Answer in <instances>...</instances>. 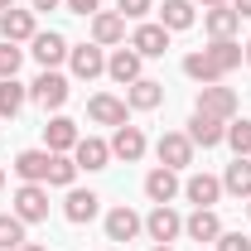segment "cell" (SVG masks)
Segmentation results:
<instances>
[{"label":"cell","instance_id":"obj_43","mask_svg":"<svg viewBox=\"0 0 251 251\" xmlns=\"http://www.w3.org/2000/svg\"><path fill=\"white\" fill-rule=\"evenodd\" d=\"M150 251H174V247H150Z\"/></svg>","mask_w":251,"mask_h":251},{"label":"cell","instance_id":"obj_17","mask_svg":"<svg viewBox=\"0 0 251 251\" xmlns=\"http://www.w3.org/2000/svg\"><path fill=\"white\" fill-rule=\"evenodd\" d=\"M184 237H193L198 247H203V242H218L222 237V218L213 213V208H193V213L184 218Z\"/></svg>","mask_w":251,"mask_h":251},{"label":"cell","instance_id":"obj_28","mask_svg":"<svg viewBox=\"0 0 251 251\" xmlns=\"http://www.w3.org/2000/svg\"><path fill=\"white\" fill-rule=\"evenodd\" d=\"M184 77H193V82H198V87H213V82H222V73H218V63L208 58V53H203V49H193V53H188V58H184Z\"/></svg>","mask_w":251,"mask_h":251},{"label":"cell","instance_id":"obj_18","mask_svg":"<svg viewBox=\"0 0 251 251\" xmlns=\"http://www.w3.org/2000/svg\"><path fill=\"white\" fill-rule=\"evenodd\" d=\"M73 159H77V169L97 174V169H106V164H111V145H106V140H97V135H82V140L73 145Z\"/></svg>","mask_w":251,"mask_h":251},{"label":"cell","instance_id":"obj_20","mask_svg":"<svg viewBox=\"0 0 251 251\" xmlns=\"http://www.w3.org/2000/svg\"><path fill=\"white\" fill-rule=\"evenodd\" d=\"M97 208H101V198H97L92 188H68V198H63V218L68 222H92L97 218Z\"/></svg>","mask_w":251,"mask_h":251},{"label":"cell","instance_id":"obj_35","mask_svg":"<svg viewBox=\"0 0 251 251\" xmlns=\"http://www.w3.org/2000/svg\"><path fill=\"white\" fill-rule=\"evenodd\" d=\"M116 5H121L126 20H145V15L155 10V0H116Z\"/></svg>","mask_w":251,"mask_h":251},{"label":"cell","instance_id":"obj_4","mask_svg":"<svg viewBox=\"0 0 251 251\" xmlns=\"http://www.w3.org/2000/svg\"><path fill=\"white\" fill-rule=\"evenodd\" d=\"M68 68H73V77L92 82V77L106 73V49H101V44H73V49H68Z\"/></svg>","mask_w":251,"mask_h":251},{"label":"cell","instance_id":"obj_37","mask_svg":"<svg viewBox=\"0 0 251 251\" xmlns=\"http://www.w3.org/2000/svg\"><path fill=\"white\" fill-rule=\"evenodd\" d=\"M232 10H237L242 20H251V0H232Z\"/></svg>","mask_w":251,"mask_h":251},{"label":"cell","instance_id":"obj_1","mask_svg":"<svg viewBox=\"0 0 251 251\" xmlns=\"http://www.w3.org/2000/svg\"><path fill=\"white\" fill-rule=\"evenodd\" d=\"M68 92H73V87H68V77H63L58 68H44V73L29 82V97L44 106V111H58L63 101H68Z\"/></svg>","mask_w":251,"mask_h":251},{"label":"cell","instance_id":"obj_34","mask_svg":"<svg viewBox=\"0 0 251 251\" xmlns=\"http://www.w3.org/2000/svg\"><path fill=\"white\" fill-rule=\"evenodd\" d=\"M218 251H251V237H247V232H222Z\"/></svg>","mask_w":251,"mask_h":251},{"label":"cell","instance_id":"obj_42","mask_svg":"<svg viewBox=\"0 0 251 251\" xmlns=\"http://www.w3.org/2000/svg\"><path fill=\"white\" fill-rule=\"evenodd\" d=\"M0 10H15V0H0Z\"/></svg>","mask_w":251,"mask_h":251},{"label":"cell","instance_id":"obj_3","mask_svg":"<svg viewBox=\"0 0 251 251\" xmlns=\"http://www.w3.org/2000/svg\"><path fill=\"white\" fill-rule=\"evenodd\" d=\"M193 150H198V145L188 140L184 130H164L155 140V155H159L164 169H188V164H193Z\"/></svg>","mask_w":251,"mask_h":251},{"label":"cell","instance_id":"obj_14","mask_svg":"<svg viewBox=\"0 0 251 251\" xmlns=\"http://www.w3.org/2000/svg\"><path fill=\"white\" fill-rule=\"evenodd\" d=\"M121 39H126V15H121V10H97V15H92V44L116 49Z\"/></svg>","mask_w":251,"mask_h":251},{"label":"cell","instance_id":"obj_44","mask_svg":"<svg viewBox=\"0 0 251 251\" xmlns=\"http://www.w3.org/2000/svg\"><path fill=\"white\" fill-rule=\"evenodd\" d=\"M0 188H5V169H0Z\"/></svg>","mask_w":251,"mask_h":251},{"label":"cell","instance_id":"obj_36","mask_svg":"<svg viewBox=\"0 0 251 251\" xmlns=\"http://www.w3.org/2000/svg\"><path fill=\"white\" fill-rule=\"evenodd\" d=\"M63 5H68L73 15H97V10H101V0H63Z\"/></svg>","mask_w":251,"mask_h":251},{"label":"cell","instance_id":"obj_15","mask_svg":"<svg viewBox=\"0 0 251 251\" xmlns=\"http://www.w3.org/2000/svg\"><path fill=\"white\" fill-rule=\"evenodd\" d=\"M0 34H5V44H29L39 34L34 10H0Z\"/></svg>","mask_w":251,"mask_h":251},{"label":"cell","instance_id":"obj_40","mask_svg":"<svg viewBox=\"0 0 251 251\" xmlns=\"http://www.w3.org/2000/svg\"><path fill=\"white\" fill-rule=\"evenodd\" d=\"M203 10H218V5H232V0H198Z\"/></svg>","mask_w":251,"mask_h":251},{"label":"cell","instance_id":"obj_13","mask_svg":"<svg viewBox=\"0 0 251 251\" xmlns=\"http://www.w3.org/2000/svg\"><path fill=\"white\" fill-rule=\"evenodd\" d=\"M106 145H111V159H126V164H135V159L145 155V130L126 121V126H116V135H111Z\"/></svg>","mask_w":251,"mask_h":251},{"label":"cell","instance_id":"obj_41","mask_svg":"<svg viewBox=\"0 0 251 251\" xmlns=\"http://www.w3.org/2000/svg\"><path fill=\"white\" fill-rule=\"evenodd\" d=\"M242 53H247V63H251V39H247V44H242Z\"/></svg>","mask_w":251,"mask_h":251},{"label":"cell","instance_id":"obj_22","mask_svg":"<svg viewBox=\"0 0 251 251\" xmlns=\"http://www.w3.org/2000/svg\"><path fill=\"white\" fill-rule=\"evenodd\" d=\"M130 49H135L140 58H164V49H169V29H164V25H140V29L130 34Z\"/></svg>","mask_w":251,"mask_h":251},{"label":"cell","instance_id":"obj_11","mask_svg":"<svg viewBox=\"0 0 251 251\" xmlns=\"http://www.w3.org/2000/svg\"><path fill=\"white\" fill-rule=\"evenodd\" d=\"M68 49H73V44H68L58 29H39V34L29 39V53L44 63V68H58V63L68 58Z\"/></svg>","mask_w":251,"mask_h":251},{"label":"cell","instance_id":"obj_9","mask_svg":"<svg viewBox=\"0 0 251 251\" xmlns=\"http://www.w3.org/2000/svg\"><path fill=\"white\" fill-rule=\"evenodd\" d=\"M140 68H145V58L126 44V49H111V58H106V77H111V82H121V87H130L135 77H145Z\"/></svg>","mask_w":251,"mask_h":251},{"label":"cell","instance_id":"obj_12","mask_svg":"<svg viewBox=\"0 0 251 251\" xmlns=\"http://www.w3.org/2000/svg\"><path fill=\"white\" fill-rule=\"evenodd\" d=\"M77 140H82V130H77V121H68V116H53V121L44 126V145H49V155H73Z\"/></svg>","mask_w":251,"mask_h":251},{"label":"cell","instance_id":"obj_33","mask_svg":"<svg viewBox=\"0 0 251 251\" xmlns=\"http://www.w3.org/2000/svg\"><path fill=\"white\" fill-rule=\"evenodd\" d=\"M20 63H25V49L20 44H0V77H15Z\"/></svg>","mask_w":251,"mask_h":251},{"label":"cell","instance_id":"obj_30","mask_svg":"<svg viewBox=\"0 0 251 251\" xmlns=\"http://www.w3.org/2000/svg\"><path fill=\"white\" fill-rule=\"evenodd\" d=\"M77 184V159L73 155H53L49 159V188H73Z\"/></svg>","mask_w":251,"mask_h":251},{"label":"cell","instance_id":"obj_6","mask_svg":"<svg viewBox=\"0 0 251 251\" xmlns=\"http://www.w3.org/2000/svg\"><path fill=\"white\" fill-rule=\"evenodd\" d=\"M145 232H150V242H155V247H169V242L184 232V218H179L169 203H155V208H150V218H145Z\"/></svg>","mask_w":251,"mask_h":251},{"label":"cell","instance_id":"obj_5","mask_svg":"<svg viewBox=\"0 0 251 251\" xmlns=\"http://www.w3.org/2000/svg\"><path fill=\"white\" fill-rule=\"evenodd\" d=\"M140 232H145V218H140L135 208L116 203V208L106 213V242H121V247H126V242H135Z\"/></svg>","mask_w":251,"mask_h":251},{"label":"cell","instance_id":"obj_29","mask_svg":"<svg viewBox=\"0 0 251 251\" xmlns=\"http://www.w3.org/2000/svg\"><path fill=\"white\" fill-rule=\"evenodd\" d=\"M25 101H29V87L20 82V77H0V116H20L25 111Z\"/></svg>","mask_w":251,"mask_h":251},{"label":"cell","instance_id":"obj_21","mask_svg":"<svg viewBox=\"0 0 251 251\" xmlns=\"http://www.w3.org/2000/svg\"><path fill=\"white\" fill-rule=\"evenodd\" d=\"M159 101H164V82H155V77H135L126 87V106L130 111H155Z\"/></svg>","mask_w":251,"mask_h":251},{"label":"cell","instance_id":"obj_24","mask_svg":"<svg viewBox=\"0 0 251 251\" xmlns=\"http://www.w3.org/2000/svg\"><path fill=\"white\" fill-rule=\"evenodd\" d=\"M222 193H232V198H251V155H237L227 169H222Z\"/></svg>","mask_w":251,"mask_h":251},{"label":"cell","instance_id":"obj_26","mask_svg":"<svg viewBox=\"0 0 251 251\" xmlns=\"http://www.w3.org/2000/svg\"><path fill=\"white\" fill-rule=\"evenodd\" d=\"M203 53L218 63V73H222V77H227L232 68H242V63H247V53H242V44H237V39H213Z\"/></svg>","mask_w":251,"mask_h":251},{"label":"cell","instance_id":"obj_38","mask_svg":"<svg viewBox=\"0 0 251 251\" xmlns=\"http://www.w3.org/2000/svg\"><path fill=\"white\" fill-rule=\"evenodd\" d=\"M29 5H34V10H58L63 0H29Z\"/></svg>","mask_w":251,"mask_h":251},{"label":"cell","instance_id":"obj_27","mask_svg":"<svg viewBox=\"0 0 251 251\" xmlns=\"http://www.w3.org/2000/svg\"><path fill=\"white\" fill-rule=\"evenodd\" d=\"M193 20H198V15H193V0H164V5H159V25L169 34L193 29Z\"/></svg>","mask_w":251,"mask_h":251},{"label":"cell","instance_id":"obj_25","mask_svg":"<svg viewBox=\"0 0 251 251\" xmlns=\"http://www.w3.org/2000/svg\"><path fill=\"white\" fill-rule=\"evenodd\" d=\"M203 29L213 34V39H232V34L242 29V15H237L232 5H218V10H203Z\"/></svg>","mask_w":251,"mask_h":251},{"label":"cell","instance_id":"obj_19","mask_svg":"<svg viewBox=\"0 0 251 251\" xmlns=\"http://www.w3.org/2000/svg\"><path fill=\"white\" fill-rule=\"evenodd\" d=\"M126 97H111V92H97L92 101H87V116H92L97 126H126Z\"/></svg>","mask_w":251,"mask_h":251},{"label":"cell","instance_id":"obj_32","mask_svg":"<svg viewBox=\"0 0 251 251\" xmlns=\"http://www.w3.org/2000/svg\"><path fill=\"white\" fill-rule=\"evenodd\" d=\"M227 145L237 155H251V121H227Z\"/></svg>","mask_w":251,"mask_h":251},{"label":"cell","instance_id":"obj_45","mask_svg":"<svg viewBox=\"0 0 251 251\" xmlns=\"http://www.w3.org/2000/svg\"><path fill=\"white\" fill-rule=\"evenodd\" d=\"M247 218H251V198H247Z\"/></svg>","mask_w":251,"mask_h":251},{"label":"cell","instance_id":"obj_7","mask_svg":"<svg viewBox=\"0 0 251 251\" xmlns=\"http://www.w3.org/2000/svg\"><path fill=\"white\" fill-rule=\"evenodd\" d=\"M193 111H208V116H218V121H232V116H237V92L222 87V82L198 87V106H193Z\"/></svg>","mask_w":251,"mask_h":251},{"label":"cell","instance_id":"obj_39","mask_svg":"<svg viewBox=\"0 0 251 251\" xmlns=\"http://www.w3.org/2000/svg\"><path fill=\"white\" fill-rule=\"evenodd\" d=\"M15 251H49L44 242H25V247H15Z\"/></svg>","mask_w":251,"mask_h":251},{"label":"cell","instance_id":"obj_16","mask_svg":"<svg viewBox=\"0 0 251 251\" xmlns=\"http://www.w3.org/2000/svg\"><path fill=\"white\" fill-rule=\"evenodd\" d=\"M49 159H53L49 150H20L10 169L20 174V184H49Z\"/></svg>","mask_w":251,"mask_h":251},{"label":"cell","instance_id":"obj_31","mask_svg":"<svg viewBox=\"0 0 251 251\" xmlns=\"http://www.w3.org/2000/svg\"><path fill=\"white\" fill-rule=\"evenodd\" d=\"M29 237H25V222L15 218V213H0V251H15V247H25Z\"/></svg>","mask_w":251,"mask_h":251},{"label":"cell","instance_id":"obj_2","mask_svg":"<svg viewBox=\"0 0 251 251\" xmlns=\"http://www.w3.org/2000/svg\"><path fill=\"white\" fill-rule=\"evenodd\" d=\"M10 213L25 222V227H29V222H44V218H49V184H20Z\"/></svg>","mask_w":251,"mask_h":251},{"label":"cell","instance_id":"obj_23","mask_svg":"<svg viewBox=\"0 0 251 251\" xmlns=\"http://www.w3.org/2000/svg\"><path fill=\"white\" fill-rule=\"evenodd\" d=\"M184 198L193 203V208H213V203L222 198V179L218 174H193V179L184 184Z\"/></svg>","mask_w":251,"mask_h":251},{"label":"cell","instance_id":"obj_8","mask_svg":"<svg viewBox=\"0 0 251 251\" xmlns=\"http://www.w3.org/2000/svg\"><path fill=\"white\" fill-rule=\"evenodd\" d=\"M193 145H203V150H213V145H222L227 140V121H218V116H208V111H193L188 116V130H184Z\"/></svg>","mask_w":251,"mask_h":251},{"label":"cell","instance_id":"obj_10","mask_svg":"<svg viewBox=\"0 0 251 251\" xmlns=\"http://www.w3.org/2000/svg\"><path fill=\"white\" fill-rule=\"evenodd\" d=\"M184 193V184H179V169H164V164H155L150 174H145V198L150 203H174Z\"/></svg>","mask_w":251,"mask_h":251}]
</instances>
